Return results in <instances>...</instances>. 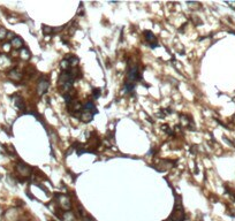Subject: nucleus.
I'll use <instances>...</instances> for the list:
<instances>
[{
  "label": "nucleus",
  "instance_id": "f257e3e1",
  "mask_svg": "<svg viewBox=\"0 0 235 221\" xmlns=\"http://www.w3.org/2000/svg\"><path fill=\"white\" fill-rule=\"evenodd\" d=\"M127 76H128V82H130V83H134V82L141 80V74H139V68H137L136 64L129 66V70Z\"/></svg>",
  "mask_w": 235,
  "mask_h": 221
},
{
  "label": "nucleus",
  "instance_id": "f03ea898",
  "mask_svg": "<svg viewBox=\"0 0 235 221\" xmlns=\"http://www.w3.org/2000/svg\"><path fill=\"white\" fill-rule=\"evenodd\" d=\"M49 85H50L49 84V81L47 80H44V77H42L39 80V82H38V85H37V92H38V95L39 96L44 95L47 91Z\"/></svg>",
  "mask_w": 235,
  "mask_h": 221
},
{
  "label": "nucleus",
  "instance_id": "7ed1b4c3",
  "mask_svg": "<svg viewBox=\"0 0 235 221\" xmlns=\"http://www.w3.org/2000/svg\"><path fill=\"white\" fill-rule=\"evenodd\" d=\"M17 170L21 173L23 176H29V175H30V173H31V168H30L28 165L22 164V162L17 165Z\"/></svg>",
  "mask_w": 235,
  "mask_h": 221
},
{
  "label": "nucleus",
  "instance_id": "20e7f679",
  "mask_svg": "<svg viewBox=\"0 0 235 221\" xmlns=\"http://www.w3.org/2000/svg\"><path fill=\"white\" fill-rule=\"evenodd\" d=\"M144 36H145V39L147 42L151 45V47H156L157 45V41H156V36L152 33L151 31H145L144 32Z\"/></svg>",
  "mask_w": 235,
  "mask_h": 221
},
{
  "label": "nucleus",
  "instance_id": "39448f33",
  "mask_svg": "<svg viewBox=\"0 0 235 221\" xmlns=\"http://www.w3.org/2000/svg\"><path fill=\"white\" fill-rule=\"evenodd\" d=\"M8 76L11 77L12 80H14V81H20L22 78V74L20 73L17 69H13L12 72H9Z\"/></svg>",
  "mask_w": 235,
  "mask_h": 221
},
{
  "label": "nucleus",
  "instance_id": "423d86ee",
  "mask_svg": "<svg viewBox=\"0 0 235 221\" xmlns=\"http://www.w3.org/2000/svg\"><path fill=\"white\" fill-rule=\"evenodd\" d=\"M14 104H15V106H16L19 109H21V111H23V109L25 108V105H24L23 99H22L21 97H19V96H16V97H15V101H14Z\"/></svg>",
  "mask_w": 235,
  "mask_h": 221
},
{
  "label": "nucleus",
  "instance_id": "0eeeda50",
  "mask_svg": "<svg viewBox=\"0 0 235 221\" xmlns=\"http://www.w3.org/2000/svg\"><path fill=\"white\" fill-rule=\"evenodd\" d=\"M94 117V114H91L90 112H83L81 115H80V119L83 121V122H90Z\"/></svg>",
  "mask_w": 235,
  "mask_h": 221
},
{
  "label": "nucleus",
  "instance_id": "6e6552de",
  "mask_svg": "<svg viewBox=\"0 0 235 221\" xmlns=\"http://www.w3.org/2000/svg\"><path fill=\"white\" fill-rule=\"evenodd\" d=\"M12 45H13L15 49H22L23 42H22V39L20 37H14V38L12 39Z\"/></svg>",
  "mask_w": 235,
  "mask_h": 221
},
{
  "label": "nucleus",
  "instance_id": "1a4fd4ad",
  "mask_svg": "<svg viewBox=\"0 0 235 221\" xmlns=\"http://www.w3.org/2000/svg\"><path fill=\"white\" fill-rule=\"evenodd\" d=\"M21 58L23 59V60H29V59L31 58V54H30V52H29V50H28V49H22Z\"/></svg>",
  "mask_w": 235,
  "mask_h": 221
},
{
  "label": "nucleus",
  "instance_id": "9d476101",
  "mask_svg": "<svg viewBox=\"0 0 235 221\" xmlns=\"http://www.w3.org/2000/svg\"><path fill=\"white\" fill-rule=\"evenodd\" d=\"M53 28H51V27H47V25H44L43 27V32L45 35H49V33H51V32H53Z\"/></svg>",
  "mask_w": 235,
  "mask_h": 221
},
{
  "label": "nucleus",
  "instance_id": "9b49d317",
  "mask_svg": "<svg viewBox=\"0 0 235 221\" xmlns=\"http://www.w3.org/2000/svg\"><path fill=\"white\" fill-rule=\"evenodd\" d=\"M6 36H7V30L5 28H0V39L6 38Z\"/></svg>",
  "mask_w": 235,
  "mask_h": 221
},
{
  "label": "nucleus",
  "instance_id": "f8f14e48",
  "mask_svg": "<svg viewBox=\"0 0 235 221\" xmlns=\"http://www.w3.org/2000/svg\"><path fill=\"white\" fill-rule=\"evenodd\" d=\"M99 96H100V90H99V89L94 90V97H95V98H98Z\"/></svg>",
  "mask_w": 235,
  "mask_h": 221
}]
</instances>
